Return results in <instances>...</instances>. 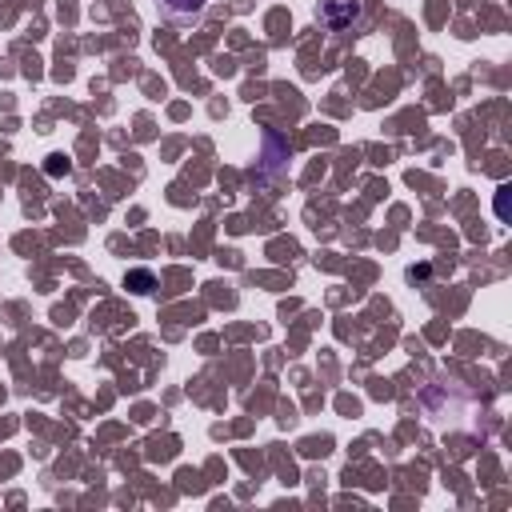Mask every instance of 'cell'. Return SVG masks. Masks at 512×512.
Instances as JSON below:
<instances>
[{
	"mask_svg": "<svg viewBox=\"0 0 512 512\" xmlns=\"http://www.w3.org/2000/svg\"><path fill=\"white\" fill-rule=\"evenodd\" d=\"M356 16H360V0H320V8H316V20L332 32L348 28Z\"/></svg>",
	"mask_w": 512,
	"mask_h": 512,
	"instance_id": "cell-1",
	"label": "cell"
},
{
	"mask_svg": "<svg viewBox=\"0 0 512 512\" xmlns=\"http://www.w3.org/2000/svg\"><path fill=\"white\" fill-rule=\"evenodd\" d=\"M200 4H204V0H164L168 12H200Z\"/></svg>",
	"mask_w": 512,
	"mask_h": 512,
	"instance_id": "cell-2",
	"label": "cell"
}]
</instances>
